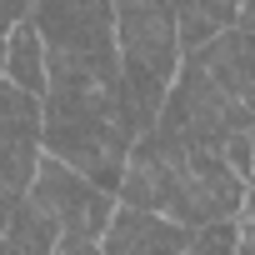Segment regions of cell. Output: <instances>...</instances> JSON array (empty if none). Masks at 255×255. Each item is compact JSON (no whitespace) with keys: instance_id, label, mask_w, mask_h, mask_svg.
Returning <instances> with one entry per match:
<instances>
[{"instance_id":"6da1fadb","label":"cell","mask_w":255,"mask_h":255,"mask_svg":"<svg viewBox=\"0 0 255 255\" xmlns=\"http://www.w3.org/2000/svg\"><path fill=\"white\" fill-rule=\"evenodd\" d=\"M160 130L185 145L220 150L230 135L255 125V30L225 25L200 45L180 50L175 80L155 115Z\"/></svg>"},{"instance_id":"7a4b0ae2","label":"cell","mask_w":255,"mask_h":255,"mask_svg":"<svg viewBox=\"0 0 255 255\" xmlns=\"http://www.w3.org/2000/svg\"><path fill=\"white\" fill-rule=\"evenodd\" d=\"M120 75H100L70 60H50V80L40 95V150L90 175L115 195L125 155H130V120L120 110Z\"/></svg>"},{"instance_id":"3957f363","label":"cell","mask_w":255,"mask_h":255,"mask_svg":"<svg viewBox=\"0 0 255 255\" xmlns=\"http://www.w3.org/2000/svg\"><path fill=\"white\" fill-rule=\"evenodd\" d=\"M115 200L140 205V210H160L180 225H205V220H225L240 210L245 180L230 170V160L220 150L185 145L170 130L150 125V130H140L130 140Z\"/></svg>"},{"instance_id":"277c9868","label":"cell","mask_w":255,"mask_h":255,"mask_svg":"<svg viewBox=\"0 0 255 255\" xmlns=\"http://www.w3.org/2000/svg\"><path fill=\"white\" fill-rule=\"evenodd\" d=\"M180 25L170 0H115V65H120V110L130 130H150L160 100L180 65Z\"/></svg>"},{"instance_id":"5b68a950","label":"cell","mask_w":255,"mask_h":255,"mask_svg":"<svg viewBox=\"0 0 255 255\" xmlns=\"http://www.w3.org/2000/svg\"><path fill=\"white\" fill-rule=\"evenodd\" d=\"M25 200L35 210L50 215L55 225V250H100V235L110 225V210H115V195L100 190L90 175H80L75 165L55 160V155H35V170H30V185H25Z\"/></svg>"},{"instance_id":"8992f818","label":"cell","mask_w":255,"mask_h":255,"mask_svg":"<svg viewBox=\"0 0 255 255\" xmlns=\"http://www.w3.org/2000/svg\"><path fill=\"white\" fill-rule=\"evenodd\" d=\"M30 20L45 40V60H70L100 75H120L115 0H30Z\"/></svg>"},{"instance_id":"52a82bcc","label":"cell","mask_w":255,"mask_h":255,"mask_svg":"<svg viewBox=\"0 0 255 255\" xmlns=\"http://www.w3.org/2000/svg\"><path fill=\"white\" fill-rule=\"evenodd\" d=\"M105 255H170V250H190V225L160 215V210H140V205H120L110 210V225L100 235Z\"/></svg>"},{"instance_id":"ba28073f","label":"cell","mask_w":255,"mask_h":255,"mask_svg":"<svg viewBox=\"0 0 255 255\" xmlns=\"http://www.w3.org/2000/svg\"><path fill=\"white\" fill-rule=\"evenodd\" d=\"M5 75L30 90V95H45V80H50V60H45V40L35 30V20H15L10 35H5Z\"/></svg>"},{"instance_id":"9c48e42d","label":"cell","mask_w":255,"mask_h":255,"mask_svg":"<svg viewBox=\"0 0 255 255\" xmlns=\"http://www.w3.org/2000/svg\"><path fill=\"white\" fill-rule=\"evenodd\" d=\"M55 225L45 210H35L25 195L15 200V210L5 215V225H0V255H50L55 250Z\"/></svg>"},{"instance_id":"30bf717a","label":"cell","mask_w":255,"mask_h":255,"mask_svg":"<svg viewBox=\"0 0 255 255\" xmlns=\"http://www.w3.org/2000/svg\"><path fill=\"white\" fill-rule=\"evenodd\" d=\"M35 140L40 145V95L20 90L10 75H0V145Z\"/></svg>"},{"instance_id":"8fae6325","label":"cell","mask_w":255,"mask_h":255,"mask_svg":"<svg viewBox=\"0 0 255 255\" xmlns=\"http://www.w3.org/2000/svg\"><path fill=\"white\" fill-rule=\"evenodd\" d=\"M190 250H195V255H205V250H235V215L190 225Z\"/></svg>"},{"instance_id":"7c38bea8","label":"cell","mask_w":255,"mask_h":255,"mask_svg":"<svg viewBox=\"0 0 255 255\" xmlns=\"http://www.w3.org/2000/svg\"><path fill=\"white\" fill-rule=\"evenodd\" d=\"M235 250L255 255V190H245V200L235 210Z\"/></svg>"},{"instance_id":"4fadbf2b","label":"cell","mask_w":255,"mask_h":255,"mask_svg":"<svg viewBox=\"0 0 255 255\" xmlns=\"http://www.w3.org/2000/svg\"><path fill=\"white\" fill-rule=\"evenodd\" d=\"M30 15V0H0V40L10 35V25L15 20H25Z\"/></svg>"},{"instance_id":"5bb4252c","label":"cell","mask_w":255,"mask_h":255,"mask_svg":"<svg viewBox=\"0 0 255 255\" xmlns=\"http://www.w3.org/2000/svg\"><path fill=\"white\" fill-rule=\"evenodd\" d=\"M245 140H250V165H245V190H255V125L245 130Z\"/></svg>"},{"instance_id":"9a60e30c","label":"cell","mask_w":255,"mask_h":255,"mask_svg":"<svg viewBox=\"0 0 255 255\" xmlns=\"http://www.w3.org/2000/svg\"><path fill=\"white\" fill-rule=\"evenodd\" d=\"M235 20H240V25H250V30H255V0H240V15H235Z\"/></svg>"},{"instance_id":"2e32d148","label":"cell","mask_w":255,"mask_h":255,"mask_svg":"<svg viewBox=\"0 0 255 255\" xmlns=\"http://www.w3.org/2000/svg\"><path fill=\"white\" fill-rule=\"evenodd\" d=\"M0 75H5V40H0Z\"/></svg>"}]
</instances>
